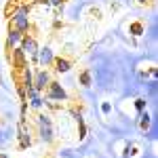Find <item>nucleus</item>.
<instances>
[{
	"instance_id": "nucleus-10",
	"label": "nucleus",
	"mask_w": 158,
	"mask_h": 158,
	"mask_svg": "<svg viewBox=\"0 0 158 158\" xmlns=\"http://www.w3.org/2000/svg\"><path fill=\"white\" fill-rule=\"evenodd\" d=\"M80 82H82V86H91V74L82 72L80 74Z\"/></svg>"
},
{
	"instance_id": "nucleus-1",
	"label": "nucleus",
	"mask_w": 158,
	"mask_h": 158,
	"mask_svg": "<svg viewBox=\"0 0 158 158\" xmlns=\"http://www.w3.org/2000/svg\"><path fill=\"white\" fill-rule=\"evenodd\" d=\"M30 6H19L17 11H13V15H11V23H13V27L15 30H19L21 34L23 32H27L30 30Z\"/></svg>"
},
{
	"instance_id": "nucleus-14",
	"label": "nucleus",
	"mask_w": 158,
	"mask_h": 158,
	"mask_svg": "<svg viewBox=\"0 0 158 158\" xmlns=\"http://www.w3.org/2000/svg\"><path fill=\"white\" fill-rule=\"evenodd\" d=\"M137 2H141V4H146V2H150V0H137Z\"/></svg>"
},
{
	"instance_id": "nucleus-7",
	"label": "nucleus",
	"mask_w": 158,
	"mask_h": 158,
	"mask_svg": "<svg viewBox=\"0 0 158 158\" xmlns=\"http://www.w3.org/2000/svg\"><path fill=\"white\" fill-rule=\"evenodd\" d=\"M21 38H23V34H21L19 30H15V27H13L11 32H9V36H6V44H9L11 49H15V47H19Z\"/></svg>"
},
{
	"instance_id": "nucleus-5",
	"label": "nucleus",
	"mask_w": 158,
	"mask_h": 158,
	"mask_svg": "<svg viewBox=\"0 0 158 158\" xmlns=\"http://www.w3.org/2000/svg\"><path fill=\"white\" fill-rule=\"evenodd\" d=\"M21 49H23V53L25 55H36V51H38V44H36V40L32 36H25L23 34V38H21Z\"/></svg>"
},
{
	"instance_id": "nucleus-9",
	"label": "nucleus",
	"mask_w": 158,
	"mask_h": 158,
	"mask_svg": "<svg viewBox=\"0 0 158 158\" xmlns=\"http://www.w3.org/2000/svg\"><path fill=\"white\" fill-rule=\"evenodd\" d=\"M53 63H55V70H57L59 74H65V72H70V68H72V63H70L68 59H55Z\"/></svg>"
},
{
	"instance_id": "nucleus-2",
	"label": "nucleus",
	"mask_w": 158,
	"mask_h": 158,
	"mask_svg": "<svg viewBox=\"0 0 158 158\" xmlns=\"http://www.w3.org/2000/svg\"><path fill=\"white\" fill-rule=\"evenodd\" d=\"M38 124H40V137L51 141L53 139V131H51V120L49 116H38Z\"/></svg>"
},
{
	"instance_id": "nucleus-6",
	"label": "nucleus",
	"mask_w": 158,
	"mask_h": 158,
	"mask_svg": "<svg viewBox=\"0 0 158 158\" xmlns=\"http://www.w3.org/2000/svg\"><path fill=\"white\" fill-rule=\"evenodd\" d=\"M36 57H38V63H40V65H44V68H47V65H51V63L55 61L53 51H51V49H38L36 51Z\"/></svg>"
},
{
	"instance_id": "nucleus-3",
	"label": "nucleus",
	"mask_w": 158,
	"mask_h": 158,
	"mask_svg": "<svg viewBox=\"0 0 158 158\" xmlns=\"http://www.w3.org/2000/svg\"><path fill=\"white\" fill-rule=\"evenodd\" d=\"M49 82H51L49 72H47V70H40V72L36 74V78H34V89H36V91H44V89L49 86Z\"/></svg>"
},
{
	"instance_id": "nucleus-4",
	"label": "nucleus",
	"mask_w": 158,
	"mask_h": 158,
	"mask_svg": "<svg viewBox=\"0 0 158 158\" xmlns=\"http://www.w3.org/2000/svg\"><path fill=\"white\" fill-rule=\"evenodd\" d=\"M49 99H57V101H61V99H68V93L61 89V85H57V82H49Z\"/></svg>"
},
{
	"instance_id": "nucleus-12",
	"label": "nucleus",
	"mask_w": 158,
	"mask_h": 158,
	"mask_svg": "<svg viewBox=\"0 0 158 158\" xmlns=\"http://www.w3.org/2000/svg\"><path fill=\"white\" fill-rule=\"evenodd\" d=\"M135 108L143 110V108H146V99H137V101H135Z\"/></svg>"
},
{
	"instance_id": "nucleus-13",
	"label": "nucleus",
	"mask_w": 158,
	"mask_h": 158,
	"mask_svg": "<svg viewBox=\"0 0 158 158\" xmlns=\"http://www.w3.org/2000/svg\"><path fill=\"white\" fill-rule=\"evenodd\" d=\"M47 2H49V4H53V6H57V4H61V2H63V0H47Z\"/></svg>"
},
{
	"instance_id": "nucleus-8",
	"label": "nucleus",
	"mask_w": 158,
	"mask_h": 158,
	"mask_svg": "<svg viewBox=\"0 0 158 158\" xmlns=\"http://www.w3.org/2000/svg\"><path fill=\"white\" fill-rule=\"evenodd\" d=\"M13 61H15V65H17V68H23L25 53H23L21 47H15V49H13Z\"/></svg>"
},
{
	"instance_id": "nucleus-11",
	"label": "nucleus",
	"mask_w": 158,
	"mask_h": 158,
	"mask_svg": "<svg viewBox=\"0 0 158 158\" xmlns=\"http://www.w3.org/2000/svg\"><path fill=\"white\" fill-rule=\"evenodd\" d=\"M101 112H103V114H110V112H112V103H108V101H106V103L101 106Z\"/></svg>"
}]
</instances>
